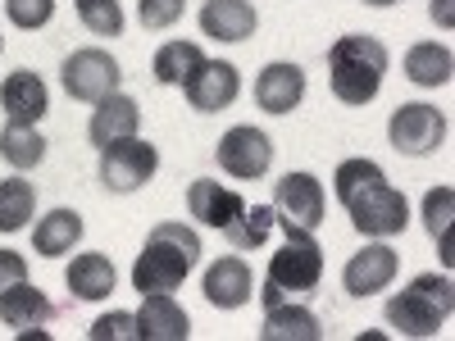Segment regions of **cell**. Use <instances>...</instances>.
<instances>
[{
    "label": "cell",
    "instance_id": "obj_32",
    "mask_svg": "<svg viewBox=\"0 0 455 341\" xmlns=\"http://www.w3.org/2000/svg\"><path fill=\"white\" fill-rule=\"evenodd\" d=\"M182 10H187V0H137V19H141V28H150V32L173 28V23L182 19Z\"/></svg>",
    "mask_w": 455,
    "mask_h": 341
},
{
    "label": "cell",
    "instance_id": "obj_35",
    "mask_svg": "<svg viewBox=\"0 0 455 341\" xmlns=\"http://www.w3.org/2000/svg\"><path fill=\"white\" fill-rule=\"evenodd\" d=\"M433 19H437L442 28H451V23H455V5H451V0H433Z\"/></svg>",
    "mask_w": 455,
    "mask_h": 341
},
{
    "label": "cell",
    "instance_id": "obj_15",
    "mask_svg": "<svg viewBox=\"0 0 455 341\" xmlns=\"http://www.w3.org/2000/svg\"><path fill=\"white\" fill-rule=\"evenodd\" d=\"M0 109H5L10 123H42L51 109V91L42 83V73L32 68H14L5 83H0Z\"/></svg>",
    "mask_w": 455,
    "mask_h": 341
},
{
    "label": "cell",
    "instance_id": "obj_11",
    "mask_svg": "<svg viewBox=\"0 0 455 341\" xmlns=\"http://www.w3.org/2000/svg\"><path fill=\"white\" fill-rule=\"evenodd\" d=\"M274 210L278 218L296 223V227H315L323 223L328 214V196H323V182L315 173H287L278 186H274Z\"/></svg>",
    "mask_w": 455,
    "mask_h": 341
},
{
    "label": "cell",
    "instance_id": "obj_23",
    "mask_svg": "<svg viewBox=\"0 0 455 341\" xmlns=\"http://www.w3.org/2000/svg\"><path fill=\"white\" fill-rule=\"evenodd\" d=\"M259 337H264V341H319V337H323V323H319L315 310L283 300V305L264 310V328H259Z\"/></svg>",
    "mask_w": 455,
    "mask_h": 341
},
{
    "label": "cell",
    "instance_id": "obj_28",
    "mask_svg": "<svg viewBox=\"0 0 455 341\" xmlns=\"http://www.w3.org/2000/svg\"><path fill=\"white\" fill-rule=\"evenodd\" d=\"M274 227H278V210L274 205H246L233 223L223 227V237L233 242L237 250H259L264 242H269Z\"/></svg>",
    "mask_w": 455,
    "mask_h": 341
},
{
    "label": "cell",
    "instance_id": "obj_30",
    "mask_svg": "<svg viewBox=\"0 0 455 341\" xmlns=\"http://www.w3.org/2000/svg\"><path fill=\"white\" fill-rule=\"evenodd\" d=\"M78 19L92 36H124V5L119 0H78Z\"/></svg>",
    "mask_w": 455,
    "mask_h": 341
},
{
    "label": "cell",
    "instance_id": "obj_14",
    "mask_svg": "<svg viewBox=\"0 0 455 341\" xmlns=\"http://www.w3.org/2000/svg\"><path fill=\"white\" fill-rule=\"evenodd\" d=\"M300 100H306V68L291 59H274L259 68L255 78V105L264 114H291Z\"/></svg>",
    "mask_w": 455,
    "mask_h": 341
},
{
    "label": "cell",
    "instance_id": "obj_5",
    "mask_svg": "<svg viewBox=\"0 0 455 341\" xmlns=\"http://www.w3.org/2000/svg\"><path fill=\"white\" fill-rule=\"evenodd\" d=\"M347 214L355 223V233L369 242H387V237L405 233V223H410V205L387 178H373L369 186H360L347 201Z\"/></svg>",
    "mask_w": 455,
    "mask_h": 341
},
{
    "label": "cell",
    "instance_id": "obj_1",
    "mask_svg": "<svg viewBox=\"0 0 455 341\" xmlns=\"http://www.w3.org/2000/svg\"><path fill=\"white\" fill-rule=\"evenodd\" d=\"M201 259V233L187 223H156L146 233V246L132 264V291L156 296V291H178L187 274Z\"/></svg>",
    "mask_w": 455,
    "mask_h": 341
},
{
    "label": "cell",
    "instance_id": "obj_37",
    "mask_svg": "<svg viewBox=\"0 0 455 341\" xmlns=\"http://www.w3.org/2000/svg\"><path fill=\"white\" fill-rule=\"evenodd\" d=\"M0 51H5V36H0Z\"/></svg>",
    "mask_w": 455,
    "mask_h": 341
},
{
    "label": "cell",
    "instance_id": "obj_26",
    "mask_svg": "<svg viewBox=\"0 0 455 341\" xmlns=\"http://www.w3.org/2000/svg\"><path fill=\"white\" fill-rule=\"evenodd\" d=\"M0 160L19 173H28L46 160V137L36 132V123H10L0 132Z\"/></svg>",
    "mask_w": 455,
    "mask_h": 341
},
{
    "label": "cell",
    "instance_id": "obj_24",
    "mask_svg": "<svg viewBox=\"0 0 455 341\" xmlns=\"http://www.w3.org/2000/svg\"><path fill=\"white\" fill-rule=\"evenodd\" d=\"M201 64H205V51L196 42H164L156 59H150V73H156L160 87H187L201 73Z\"/></svg>",
    "mask_w": 455,
    "mask_h": 341
},
{
    "label": "cell",
    "instance_id": "obj_2",
    "mask_svg": "<svg viewBox=\"0 0 455 341\" xmlns=\"http://www.w3.org/2000/svg\"><path fill=\"white\" fill-rule=\"evenodd\" d=\"M387 64H392V55L378 36H369V32L337 36L328 46V87L341 105H369L383 91Z\"/></svg>",
    "mask_w": 455,
    "mask_h": 341
},
{
    "label": "cell",
    "instance_id": "obj_29",
    "mask_svg": "<svg viewBox=\"0 0 455 341\" xmlns=\"http://www.w3.org/2000/svg\"><path fill=\"white\" fill-rule=\"evenodd\" d=\"M36 214V186L28 178H5L0 182V233H19Z\"/></svg>",
    "mask_w": 455,
    "mask_h": 341
},
{
    "label": "cell",
    "instance_id": "obj_21",
    "mask_svg": "<svg viewBox=\"0 0 455 341\" xmlns=\"http://www.w3.org/2000/svg\"><path fill=\"white\" fill-rule=\"evenodd\" d=\"M83 214L78 210H51L46 218H36L32 227V250L42 255V259H60V255H73V246L83 242Z\"/></svg>",
    "mask_w": 455,
    "mask_h": 341
},
{
    "label": "cell",
    "instance_id": "obj_17",
    "mask_svg": "<svg viewBox=\"0 0 455 341\" xmlns=\"http://www.w3.org/2000/svg\"><path fill=\"white\" fill-rule=\"evenodd\" d=\"M137 128H141V105H137L132 96H124V91H109V96L96 100V109H92L87 137H92V146L100 150V146H109V141L137 137Z\"/></svg>",
    "mask_w": 455,
    "mask_h": 341
},
{
    "label": "cell",
    "instance_id": "obj_22",
    "mask_svg": "<svg viewBox=\"0 0 455 341\" xmlns=\"http://www.w3.org/2000/svg\"><path fill=\"white\" fill-rule=\"evenodd\" d=\"M64 282H68V291L78 300H105L114 291V282H119V274H114L109 255L87 250V255H73V264L64 269Z\"/></svg>",
    "mask_w": 455,
    "mask_h": 341
},
{
    "label": "cell",
    "instance_id": "obj_34",
    "mask_svg": "<svg viewBox=\"0 0 455 341\" xmlns=\"http://www.w3.org/2000/svg\"><path fill=\"white\" fill-rule=\"evenodd\" d=\"M19 282H28V259L19 250H0V296Z\"/></svg>",
    "mask_w": 455,
    "mask_h": 341
},
{
    "label": "cell",
    "instance_id": "obj_10",
    "mask_svg": "<svg viewBox=\"0 0 455 341\" xmlns=\"http://www.w3.org/2000/svg\"><path fill=\"white\" fill-rule=\"evenodd\" d=\"M396 269H401V259L392 246L383 242H369L364 250H355L347 259V269H341V287H347V296L364 300V296H378V291H387L396 282Z\"/></svg>",
    "mask_w": 455,
    "mask_h": 341
},
{
    "label": "cell",
    "instance_id": "obj_27",
    "mask_svg": "<svg viewBox=\"0 0 455 341\" xmlns=\"http://www.w3.org/2000/svg\"><path fill=\"white\" fill-rule=\"evenodd\" d=\"M451 218H455V186H433V192L424 196V227H428V237L437 242V250H442V264H446V269L455 264V246H451Z\"/></svg>",
    "mask_w": 455,
    "mask_h": 341
},
{
    "label": "cell",
    "instance_id": "obj_6",
    "mask_svg": "<svg viewBox=\"0 0 455 341\" xmlns=\"http://www.w3.org/2000/svg\"><path fill=\"white\" fill-rule=\"evenodd\" d=\"M160 173V150L141 141V137H124V141H109L100 146V182L105 192H141V186Z\"/></svg>",
    "mask_w": 455,
    "mask_h": 341
},
{
    "label": "cell",
    "instance_id": "obj_12",
    "mask_svg": "<svg viewBox=\"0 0 455 341\" xmlns=\"http://www.w3.org/2000/svg\"><path fill=\"white\" fill-rule=\"evenodd\" d=\"M182 96H187V105H192L196 114H219V109H228L242 96V73H237V64H228V59H205L196 78L182 87Z\"/></svg>",
    "mask_w": 455,
    "mask_h": 341
},
{
    "label": "cell",
    "instance_id": "obj_20",
    "mask_svg": "<svg viewBox=\"0 0 455 341\" xmlns=\"http://www.w3.org/2000/svg\"><path fill=\"white\" fill-rule=\"evenodd\" d=\"M259 28V14L251 0H205L201 10V32L214 42H246Z\"/></svg>",
    "mask_w": 455,
    "mask_h": 341
},
{
    "label": "cell",
    "instance_id": "obj_36",
    "mask_svg": "<svg viewBox=\"0 0 455 341\" xmlns=\"http://www.w3.org/2000/svg\"><path fill=\"white\" fill-rule=\"evenodd\" d=\"M364 5H373V10H387V5H401V0H364Z\"/></svg>",
    "mask_w": 455,
    "mask_h": 341
},
{
    "label": "cell",
    "instance_id": "obj_4",
    "mask_svg": "<svg viewBox=\"0 0 455 341\" xmlns=\"http://www.w3.org/2000/svg\"><path fill=\"white\" fill-rule=\"evenodd\" d=\"M283 227V250L269 255V274H264V282H269L283 300L291 296H310L323 278V250L315 242L310 227H296L287 218H278Z\"/></svg>",
    "mask_w": 455,
    "mask_h": 341
},
{
    "label": "cell",
    "instance_id": "obj_25",
    "mask_svg": "<svg viewBox=\"0 0 455 341\" xmlns=\"http://www.w3.org/2000/svg\"><path fill=\"white\" fill-rule=\"evenodd\" d=\"M455 73V55L442 42H419L405 51V78L414 87H446Z\"/></svg>",
    "mask_w": 455,
    "mask_h": 341
},
{
    "label": "cell",
    "instance_id": "obj_13",
    "mask_svg": "<svg viewBox=\"0 0 455 341\" xmlns=\"http://www.w3.org/2000/svg\"><path fill=\"white\" fill-rule=\"evenodd\" d=\"M205 300L214 310H242L246 300L255 296V274L242 255H223L205 269V282H201Z\"/></svg>",
    "mask_w": 455,
    "mask_h": 341
},
{
    "label": "cell",
    "instance_id": "obj_7",
    "mask_svg": "<svg viewBox=\"0 0 455 341\" xmlns=\"http://www.w3.org/2000/svg\"><path fill=\"white\" fill-rule=\"evenodd\" d=\"M387 141L401 155H437L446 146V114L437 105H424V100H410V105H396L392 119H387Z\"/></svg>",
    "mask_w": 455,
    "mask_h": 341
},
{
    "label": "cell",
    "instance_id": "obj_9",
    "mask_svg": "<svg viewBox=\"0 0 455 341\" xmlns=\"http://www.w3.org/2000/svg\"><path fill=\"white\" fill-rule=\"evenodd\" d=\"M214 160H219V169H223L228 178L255 182V178L269 173V164H274V141H269V132H259V128H251V123L228 128V132L219 137V146H214Z\"/></svg>",
    "mask_w": 455,
    "mask_h": 341
},
{
    "label": "cell",
    "instance_id": "obj_3",
    "mask_svg": "<svg viewBox=\"0 0 455 341\" xmlns=\"http://www.w3.org/2000/svg\"><path fill=\"white\" fill-rule=\"evenodd\" d=\"M455 314V287L446 274H419L410 278L387 300V323L401 337H437Z\"/></svg>",
    "mask_w": 455,
    "mask_h": 341
},
{
    "label": "cell",
    "instance_id": "obj_8",
    "mask_svg": "<svg viewBox=\"0 0 455 341\" xmlns=\"http://www.w3.org/2000/svg\"><path fill=\"white\" fill-rule=\"evenodd\" d=\"M60 83H64V91H68L73 100L96 105V100H105L109 91H119L124 68H119V59H114L109 51H100V46H83V51H73V55L64 59Z\"/></svg>",
    "mask_w": 455,
    "mask_h": 341
},
{
    "label": "cell",
    "instance_id": "obj_16",
    "mask_svg": "<svg viewBox=\"0 0 455 341\" xmlns=\"http://www.w3.org/2000/svg\"><path fill=\"white\" fill-rule=\"evenodd\" d=\"M192 337V319L169 291L156 296H141V310H137V341H187Z\"/></svg>",
    "mask_w": 455,
    "mask_h": 341
},
{
    "label": "cell",
    "instance_id": "obj_19",
    "mask_svg": "<svg viewBox=\"0 0 455 341\" xmlns=\"http://www.w3.org/2000/svg\"><path fill=\"white\" fill-rule=\"evenodd\" d=\"M55 319V305L51 296L42 287H10L5 296H0V323L5 328H19V332H46V323Z\"/></svg>",
    "mask_w": 455,
    "mask_h": 341
},
{
    "label": "cell",
    "instance_id": "obj_31",
    "mask_svg": "<svg viewBox=\"0 0 455 341\" xmlns=\"http://www.w3.org/2000/svg\"><path fill=\"white\" fill-rule=\"evenodd\" d=\"M5 14H10L14 28L36 32V28H46L55 19V0H5Z\"/></svg>",
    "mask_w": 455,
    "mask_h": 341
},
{
    "label": "cell",
    "instance_id": "obj_33",
    "mask_svg": "<svg viewBox=\"0 0 455 341\" xmlns=\"http://www.w3.org/2000/svg\"><path fill=\"white\" fill-rule=\"evenodd\" d=\"M92 341H137V314L128 310H114V314H100L92 328H87Z\"/></svg>",
    "mask_w": 455,
    "mask_h": 341
},
{
    "label": "cell",
    "instance_id": "obj_18",
    "mask_svg": "<svg viewBox=\"0 0 455 341\" xmlns=\"http://www.w3.org/2000/svg\"><path fill=\"white\" fill-rule=\"evenodd\" d=\"M187 210H192L196 223L223 233V227L246 210V201H242V192H233V186H219L214 178H196L192 186H187Z\"/></svg>",
    "mask_w": 455,
    "mask_h": 341
}]
</instances>
